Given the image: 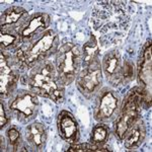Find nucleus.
Masks as SVG:
<instances>
[{
	"mask_svg": "<svg viewBox=\"0 0 152 152\" xmlns=\"http://www.w3.org/2000/svg\"><path fill=\"white\" fill-rule=\"evenodd\" d=\"M94 31L104 43H116L124 37L130 24V13L123 1H102L91 13Z\"/></svg>",
	"mask_w": 152,
	"mask_h": 152,
	"instance_id": "nucleus-1",
	"label": "nucleus"
},
{
	"mask_svg": "<svg viewBox=\"0 0 152 152\" xmlns=\"http://www.w3.org/2000/svg\"><path fill=\"white\" fill-rule=\"evenodd\" d=\"M26 83L29 89L37 95L47 97L56 104L63 102L65 84L52 61L45 60L31 68Z\"/></svg>",
	"mask_w": 152,
	"mask_h": 152,
	"instance_id": "nucleus-2",
	"label": "nucleus"
},
{
	"mask_svg": "<svg viewBox=\"0 0 152 152\" xmlns=\"http://www.w3.org/2000/svg\"><path fill=\"white\" fill-rule=\"evenodd\" d=\"M59 49V37L53 29H48L29 44L21 45L14 51L13 58L20 71L31 69Z\"/></svg>",
	"mask_w": 152,
	"mask_h": 152,
	"instance_id": "nucleus-3",
	"label": "nucleus"
},
{
	"mask_svg": "<svg viewBox=\"0 0 152 152\" xmlns=\"http://www.w3.org/2000/svg\"><path fill=\"white\" fill-rule=\"evenodd\" d=\"M143 105L150 107L151 95L146 94L141 87H134L125 97L116 122L115 134L120 140H123L134 125L140 120L141 107Z\"/></svg>",
	"mask_w": 152,
	"mask_h": 152,
	"instance_id": "nucleus-4",
	"label": "nucleus"
},
{
	"mask_svg": "<svg viewBox=\"0 0 152 152\" xmlns=\"http://www.w3.org/2000/svg\"><path fill=\"white\" fill-rule=\"evenodd\" d=\"M55 65L64 84H71L82 66V52L79 47L72 43L62 45L56 52Z\"/></svg>",
	"mask_w": 152,
	"mask_h": 152,
	"instance_id": "nucleus-5",
	"label": "nucleus"
},
{
	"mask_svg": "<svg viewBox=\"0 0 152 152\" xmlns=\"http://www.w3.org/2000/svg\"><path fill=\"white\" fill-rule=\"evenodd\" d=\"M38 97L31 90H18L13 94L9 102V110L20 123H28L33 121L39 112Z\"/></svg>",
	"mask_w": 152,
	"mask_h": 152,
	"instance_id": "nucleus-6",
	"label": "nucleus"
},
{
	"mask_svg": "<svg viewBox=\"0 0 152 152\" xmlns=\"http://www.w3.org/2000/svg\"><path fill=\"white\" fill-rule=\"evenodd\" d=\"M50 16L47 13L38 12L24 19L13 29V31L19 37L21 45L29 44L48 31L47 28L50 26Z\"/></svg>",
	"mask_w": 152,
	"mask_h": 152,
	"instance_id": "nucleus-7",
	"label": "nucleus"
},
{
	"mask_svg": "<svg viewBox=\"0 0 152 152\" xmlns=\"http://www.w3.org/2000/svg\"><path fill=\"white\" fill-rule=\"evenodd\" d=\"M121 99L116 92L110 89H104L99 92L94 104V116L99 123H107L116 118L120 112Z\"/></svg>",
	"mask_w": 152,
	"mask_h": 152,
	"instance_id": "nucleus-8",
	"label": "nucleus"
},
{
	"mask_svg": "<svg viewBox=\"0 0 152 152\" xmlns=\"http://www.w3.org/2000/svg\"><path fill=\"white\" fill-rule=\"evenodd\" d=\"M19 71L14 60L11 56V65L9 64V58L6 52L1 51L0 54V94L1 99H7L12 95L19 81Z\"/></svg>",
	"mask_w": 152,
	"mask_h": 152,
	"instance_id": "nucleus-9",
	"label": "nucleus"
},
{
	"mask_svg": "<svg viewBox=\"0 0 152 152\" xmlns=\"http://www.w3.org/2000/svg\"><path fill=\"white\" fill-rule=\"evenodd\" d=\"M102 83V69L99 62L82 68L76 77V86L86 99H90L99 90Z\"/></svg>",
	"mask_w": 152,
	"mask_h": 152,
	"instance_id": "nucleus-10",
	"label": "nucleus"
},
{
	"mask_svg": "<svg viewBox=\"0 0 152 152\" xmlns=\"http://www.w3.org/2000/svg\"><path fill=\"white\" fill-rule=\"evenodd\" d=\"M151 75H152V55L151 42H147L141 52L138 66L139 81L141 88L146 94L151 95Z\"/></svg>",
	"mask_w": 152,
	"mask_h": 152,
	"instance_id": "nucleus-11",
	"label": "nucleus"
},
{
	"mask_svg": "<svg viewBox=\"0 0 152 152\" xmlns=\"http://www.w3.org/2000/svg\"><path fill=\"white\" fill-rule=\"evenodd\" d=\"M58 132L60 137L70 144H74L79 137V129L74 116L68 111L59 113L57 118Z\"/></svg>",
	"mask_w": 152,
	"mask_h": 152,
	"instance_id": "nucleus-12",
	"label": "nucleus"
},
{
	"mask_svg": "<svg viewBox=\"0 0 152 152\" xmlns=\"http://www.w3.org/2000/svg\"><path fill=\"white\" fill-rule=\"evenodd\" d=\"M122 66H123V60H122L121 54L118 51H112L107 53L102 60V69L104 70L107 80L114 86L121 84Z\"/></svg>",
	"mask_w": 152,
	"mask_h": 152,
	"instance_id": "nucleus-13",
	"label": "nucleus"
},
{
	"mask_svg": "<svg viewBox=\"0 0 152 152\" xmlns=\"http://www.w3.org/2000/svg\"><path fill=\"white\" fill-rule=\"evenodd\" d=\"M26 137L29 148L35 151L43 150L47 141V131L45 126L41 123L28 125L26 129Z\"/></svg>",
	"mask_w": 152,
	"mask_h": 152,
	"instance_id": "nucleus-14",
	"label": "nucleus"
},
{
	"mask_svg": "<svg viewBox=\"0 0 152 152\" xmlns=\"http://www.w3.org/2000/svg\"><path fill=\"white\" fill-rule=\"evenodd\" d=\"M145 134H146V129H145L144 122L142 120H139L123 139V140H125L124 141L125 147L128 149L138 147L143 142L144 138H145Z\"/></svg>",
	"mask_w": 152,
	"mask_h": 152,
	"instance_id": "nucleus-15",
	"label": "nucleus"
},
{
	"mask_svg": "<svg viewBox=\"0 0 152 152\" xmlns=\"http://www.w3.org/2000/svg\"><path fill=\"white\" fill-rule=\"evenodd\" d=\"M99 47L96 38L92 35L90 36L89 40L84 44L82 48V67H88V66L99 62Z\"/></svg>",
	"mask_w": 152,
	"mask_h": 152,
	"instance_id": "nucleus-16",
	"label": "nucleus"
},
{
	"mask_svg": "<svg viewBox=\"0 0 152 152\" xmlns=\"http://www.w3.org/2000/svg\"><path fill=\"white\" fill-rule=\"evenodd\" d=\"M26 15V10L23 7L19 6H12L5 9L3 13L1 14V19H0V24L2 28H6L8 26H13L18 23L20 19Z\"/></svg>",
	"mask_w": 152,
	"mask_h": 152,
	"instance_id": "nucleus-17",
	"label": "nucleus"
},
{
	"mask_svg": "<svg viewBox=\"0 0 152 152\" xmlns=\"http://www.w3.org/2000/svg\"><path fill=\"white\" fill-rule=\"evenodd\" d=\"M0 44H1V51L7 52V51L14 50L19 47V44H21L19 37L14 33L13 31H5L1 29L0 34Z\"/></svg>",
	"mask_w": 152,
	"mask_h": 152,
	"instance_id": "nucleus-18",
	"label": "nucleus"
},
{
	"mask_svg": "<svg viewBox=\"0 0 152 152\" xmlns=\"http://www.w3.org/2000/svg\"><path fill=\"white\" fill-rule=\"evenodd\" d=\"M109 129L104 124L99 123L92 129L91 131V137H90V141L92 144L97 146H102L107 142L109 138Z\"/></svg>",
	"mask_w": 152,
	"mask_h": 152,
	"instance_id": "nucleus-19",
	"label": "nucleus"
},
{
	"mask_svg": "<svg viewBox=\"0 0 152 152\" xmlns=\"http://www.w3.org/2000/svg\"><path fill=\"white\" fill-rule=\"evenodd\" d=\"M7 137L10 146L12 147V151H28L23 144V137L20 132L16 127H11L7 131Z\"/></svg>",
	"mask_w": 152,
	"mask_h": 152,
	"instance_id": "nucleus-20",
	"label": "nucleus"
},
{
	"mask_svg": "<svg viewBox=\"0 0 152 152\" xmlns=\"http://www.w3.org/2000/svg\"><path fill=\"white\" fill-rule=\"evenodd\" d=\"M135 78V66L131 61L126 60L123 62L121 70V83L128 84Z\"/></svg>",
	"mask_w": 152,
	"mask_h": 152,
	"instance_id": "nucleus-21",
	"label": "nucleus"
},
{
	"mask_svg": "<svg viewBox=\"0 0 152 152\" xmlns=\"http://www.w3.org/2000/svg\"><path fill=\"white\" fill-rule=\"evenodd\" d=\"M68 151L70 152H94V151H109V149L102 148V146H97L94 144L82 143V144H72Z\"/></svg>",
	"mask_w": 152,
	"mask_h": 152,
	"instance_id": "nucleus-22",
	"label": "nucleus"
},
{
	"mask_svg": "<svg viewBox=\"0 0 152 152\" xmlns=\"http://www.w3.org/2000/svg\"><path fill=\"white\" fill-rule=\"evenodd\" d=\"M8 122H9V119H8V117L6 116L4 105L1 102V104H0V128H1V130L8 125Z\"/></svg>",
	"mask_w": 152,
	"mask_h": 152,
	"instance_id": "nucleus-23",
	"label": "nucleus"
},
{
	"mask_svg": "<svg viewBox=\"0 0 152 152\" xmlns=\"http://www.w3.org/2000/svg\"><path fill=\"white\" fill-rule=\"evenodd\" d=\"M5 145H4V138L3 137H1V151H3V150H5Z\"/></svg>",
	"mask_w": 152,
	"mask_h": 152,
	"instance_id": "nucleus-24",
	"label": "nucleus"
}]
</instances>
